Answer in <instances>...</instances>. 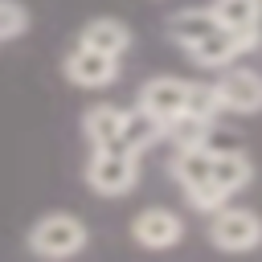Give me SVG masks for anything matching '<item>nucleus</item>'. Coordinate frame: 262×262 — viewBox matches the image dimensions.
Returning <instances> with one entry per match:
<instances>
[{"label": "nucleus", "instance_id": "obj_2", "mask_svg": "<svg viewBox=\"0 0 262 262\" xmlns=\"http://www.w3.org/2000/svg\"><path fill=\"white\" fill-rule=\"evenodd\" d=\"M86 184L98 196H123L139 184V156L127 147H94L86 164Z\"/></svg>", "mask_w": 262, "mask_h": 262}, {"label": "nucleus", "instance_id": "obj_10", "mask_svg": "<svg viewBox=\"0 0 262 262\" xmlns=\"http://www.w3.org/2000/svg\"><path fill=\"white\" fill-rule=\"evenodd\" d=\"M123 115H127V111H119V106H111V102L90 106V111L82 115V131H86L90 147H115L119 135H123Z\"/></svg>", "mask_w": 262, "mask_h": 262}, {"label": "nucleus", "instance_id": "obj_11", "mask_svg": "<svg viewBox=\"0 0 262 262\" xmlns=\"http://www.w3.org/2000/svg\"><path fill=\"white\" fill-rule=\"evenodd\" d=\"M250 176H254V168H250V160H246L242 151H213V172H209V180H213L225 196H233L237 188H246Z\"/></svg>", "mask_w": 262, "mask_h": 262}, {"label": "nucleus", "instance_id": "obj_9", "mask_svg": "<svg viewBox=\"0 0 262 262\" xmlns=\"http://www.w3.org/2000/svg\"><path fill=\"white\" fill-rule=\"evenodd\" d=\"M78 45H90V49H98V53L123 57V53L131 49V29H127L123 20H115V16H94V20L82 25Z\"/></svg>", "mask_w": 262, "mask_h": 262}, {"label": "nucleus", "instance_id": "obj_7", "mask_svg": "<svg viewBox=\"0 0 262 262\" xmlns=\"http://www.w3.org/2000/svg\"><path fill=\"white\" fill-rule=\"evenodd\" d=\"M184 98H188V82L184 78H172V74H160V78L143 82L139 111H147L160 123H172L176 115H184Z\"/></svg>", "mask_w": 262, "mask_h": 262}, {"label": "nucleus", "instance_id": "obj_13", "mask_svg": "<svg viewBox=\"0 0 262 262\" xmlns=\"http://www.w3.org/2000/svg\"><path fill=\"white\" fill-rule=\"evenodd\" d=\"M217 29V16H213V8H180L172 20H168V33H172V41L176 45H196L205 33H213Z\"/></svg>", "mask_w": 262, "mask_h": 262}, {"label": "nucleus", "instance_id": "obj_12", "mask_svg": "<svg viewBox=\"0 0 262 262\" xmlns=\"http://www.w3.org/2000/svg\"><path fill=\"white\" fill-rule=\"evenodd\" d=\"M217 25L233 29V33H254L258 37V20H262V0H213L209 4Z\"/></svg>", "mask_w": 262, "mask_h": 262}, {"label": "nucleus", "instance_id": "obj_17", "mask_svg": "<svg viewBox=\"0 0 262 262\" xmlns=\"http://www.w3.org/2000/svg\"><path fill=\"white\" fill-rule=\"evenodd\" d=\"M29 29V8L20 0H0V41H12Z\"/></svg>", "mask_w": 262, "mask_h": 262}, {"label": "nucleus", "instance_id": "obj_8", "mask_svg": "<svg viewBox=\"0 0 262 262\" xmlns=\"http://www.w3.org/2000/svg\"><path fill=\"white\" fill-rule=\"evenodd\" d=\"M131 237L139 242V246H147V250H168V246H176L180 237H184V221L172 213V209H143V213H135V221H131Z\"/></svg>", "mask_w": 262, "mask_h": 262}, {"label": "nucleus", "instance_id": "obj_18", "mask_svg": "<svg viewBox=\"0 0 262 262\" xmlns=\"http://www.w3.org/2000/svg\"><path fill=\"white\" fill-rule=\"evenodd\" d=\"M184 192H188V205L201 209V213H213V209H221V205L229 201L213 180H205V184H196V188H184Z\"/></svg>", "mask_w": 262, "mask_h": 262}, {"label": "nucleus", "instance_id": "obj_5", "mask_svg": "<svg viewBox=\"0 0 262 262\" xmlns=\"http://www.w3.org/2000/svg\"><path fill=\"white\" fill-rule=\"evenodd\" d=\"M213 94H217L221 111L258 115L262 111V74H254V70H225L213 82Z\"/></svg>", "mask_w": 262, "mask_h": 262}, {"label": "nucleus", "instance_id": "obj_4", "mask_svg": "<svg viewBox=\"0 0 262 262\" xmlns=\"http://www.w3.org/2000/svg\"><path fill=\"white\" fill-rule=\"evenodd\" d=\"M61 74H66L74 86H82V90H102V86H111V82L119 78V57L98 53V49H90V45H74V49L66 53V61H61Z\"/></svg>", "mask_w": 262, "mask_h": 262}, {"label": "nucleus", "instance_id": "obj_3", "mask_svg": "<svg viewBox=\"0 0 262 262\" xmlns=\"http://www.w3.org/2000/svg\"><path fill=\"white\" fill-rule=\"evenodd\" d=\"M209 242H213L217 250H229V254L254 250V246L262 242V221H258V213H250V209H229V201H225L221 209H213Z\"/></svg>", "mask_w": 262, "mask_h": 262}, {"label": "nucleus", "instance_id": "obj_6", "mask_svg": "<svg viewBox=\"0 0 262 262\" xmlns=\"http://www.w3.org/2000/svg\"><path fill=\"white\" fill-rule=\"evenodd\" d=\"M254 45H258V37H254V33H233V29L217 25V29H213V33H205L196 45H188V57H192L196 66L217 70V66H229L237 53H246V49H254Z\"/></svg>", "mask_w": 262, "mask_h": 262}, {"label": "nucleus", "instance_id": "obj_14", "mask_svg": "<svg viewBox=\"0 0 262 262\" xmlns=\"http://www.w3.org/2000/svg\"><path fill=\"white\" fill-rule=\"evenodd\" d=\"M160 135H164V123H160V119H151L147 111H139V106H135V111H127V115H123V135H119V147H127V151H135V156H139V151H143V147H151Z\"/></svg>", "mask_w": 262, "mask_h": 262}, {"label": "nucleus", "instance_id": "obj_1", "mask_svg": "<svg viewBox=\"0 0 262 262\" xmlns=\"http://www.w3.org/2000/svg\"><path fill=\"white\" fill-rule=\"evenodd\" d=\"M25 246L37 258H74L86 250V225L74 213H45L29 225Z\"/></svg>", "mask_w": 262, "mask_h": 262}, {"label": "nucleus", "instance_id": "obj_15", "mask_svg": "<svg viewBox=\"0 0 262 262\" xmlns=\"http://www.w3.org/2000/svg\"><path fill=\"white\" fill-rule=\"evenodd\" d=\"M209 172H213V151H209V143L180 147V151H176V160H172V176H176L184 188L205 184V180H209Z\"/></svg>", "mask_w": 262, "mask_h": 262}, {"label": "nucleus", "instance_id": "obj_16", "mask_svg": "<svg viewBox=\"0 0 262 262\" xmlns=\"http://www.w3.org/2000/svg\"><path fill=\"white\" fill-rule=\"evenodd\" d=\"M221 111V102H217V94H213V86H196V82H188V98H184V115H196V119H205V123H213V115Z\"/></svg>", "mask_w": 262, "mask_h": 262}]
</instances>
